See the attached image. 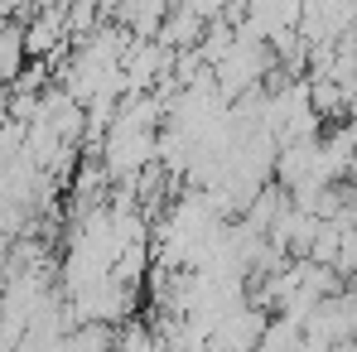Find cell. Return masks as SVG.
I'll list each match as a JSON object with an SVG mask.
<instances>
[{
	"label": "cell",
	"instance_id": "cell-6",
	"mask_svg": "<svg viewBox=\"0 0 357 352\" xmlns=\"http://www.w3.org/2000/svg\"><path fill=\"white\" fill-rule=\"evenodd\" d=\"M87 5H97V10H116V0H87Z\"/></svg>",
	"mask_w": 357,
	"mask_h": 352
},
{
	"label": "cell",
	"instance_id": "cell-4",
	"mask_svg": "<svg viewBox=\"0 0 357 352\" xmlns=\"http://www.w3.org/2000/svg\"><path fill=\"white\" fill-rule=\"evenodd\" d=\"M24 63H29V54H24V24L20 20H0V82L10 87L24 72Z\"/></svg>",
	"mask_w": 357,
	"mask_h": 352
},
{
	"label": "cell",
	"instance_id": "cell-5",
	"mask_svg": "<svg viewBox=\"0 0 357 352\" xmlns=\"http://www.w3.org/2000/svg\"><path fill=\"white\" fill-rule=\"evenodd\" d=\"M333 270H338V280H357V227H343L338 256H333Z\"/></svg>",
	"mask_w": 357,
	"mask_h": 352
},
{
	"label": "cell",
	"instance_id": "cell-3",
	"mask_svg": "<svg viewBox=\"0 0 357 352\" xmlns=\"http://www.w3.org/2000/svg\"><path fill=\"white\" fill-rule=\"evenodd\" d=\"M169 10H174V0H116L112 15H116L121 29H130L135 39H155Z\"/></svg>",
	"mask_w": 357,
	"mask_h": 352
},
{
	"label": "cell",
	"instance_id": "cell-1",
	"mask_svg": "<svg viewBox=\"0 0 357 352\" xmlns=\"http://www.w3.org/2000/svg\"><path fill=\"white\" fill-rule=\"evenodd\" d=\"M266 323H271V314L256 309V304L246 299L241 309L222 314V319L208 328V343H213V352H256L261 333H266Z\"/></svg>",
	"mask_w": 357,
	"mask_h": 352
},
{
	"label": "cell",
	"instance_id": "cell-2",
	"mask_svg": "<svg viewBox=\"0 0 357 352\" xmlns=\"http://www.w3.org/2000/svg\"><path fill=\"white\" fill-rule=\"evenodd\" d=\"M24 24V54L29 59H49L59 63L73 49V34H68V10H34Z\"/></svg>",
	"mask_w": 357,
	"mask_h": 352
}]
</instances>
